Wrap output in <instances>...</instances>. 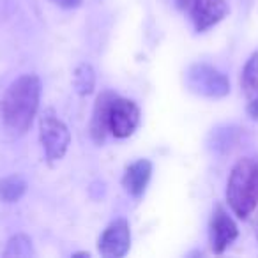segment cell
Wrapping results in <instances>:
<instances>
[{"mask_svg":"<svg viewBox=\"0 0 258 258\" xmlns=\"http://www.w3.org/2000/svg\"><path fill=\"white\" fill-rule=\"evenodd\" d=\"M41 80L37 75H22L8 87L2 99L6 127L15 135H25L39 110Z\"/></svg>","mask_w":258,"mask_h":258,"instance_id":"6da1fadb","label":"cell"},{"mask_svg":"<svg viewBox=\"0 0 258 258\" xmlns=\"http://www.w3.org/2000/svg\"><path fill=\"white\" fill-rule=\"evenodd\" d=\"M152 175V163L149 159H137L125 168L122 177V186L131 197L140 198L147 189V184Z\"/></svg>","mask_w":258,"mask_h":258,"instance_id":"9c48e42d","label":"cell"},{"mask_svg":"<svg viewBox=\"0 0 258 258\" xmlns=\"http://www.w3.org/2000/svg\"><path fill=\"white\" fill-rule=\"evenodd\" d=\"M73 85L78 96H90L96 87V71L89 62H82L76 66L75 75H73Z\"/></svg>","mask_w":258,"mask_h":258,"instance_id":"8fae6325","label":"cell"},{"mask_svg":"<svg viewBox=\"0 0 258 258\" xmlns=\"http://www.w3.org/2000/svg\"><path fill=\"white\" fill-rule=\"evenodd\" d=\"M27 180L22 175H9L0 180V200L15 204L25 195Z\"/></svg>","mask_w":258,"mask_h":258,"instance_id":"7c38bea8","label":"cell"},{"mask_svg":"<svg viewBox=\"0 0 258 258\" xmlns=\"http://www.w3.org/2000/svg\"><path fill=\"white\" fill-rule=\"evenodd\" d=\"M99 253L106 258H120L131 247V228L124 218L111 221L97 240Z\"/></svg>","mask_w":258,"mask_h":258,"instance_id":"8992f818","label":"cell"},{"mask_svg":"<svg viewBox=\"0 0 258 258\" xmlns=\"http://www.w3.org/2000/svg\"><path fill=\"white\" fill-rule=\"evenodd\" d=\"M239 235L237 225L228 212L223 209V205H216L214 212L211 216L209 223V239H211V247L216 254H221L233 240Z\"/></svg>","mask_w":258,"mask_h":258,"instance_id":"52a82bcc","label":"cell"},{"mask_svg":"<svg viewBox=\"0 0 258 258\" xmlns=\"http://www.w3.org/2000/svg\"><path fill=\"white\" fill-rule=\"evenodd\" d=\"M226 202L233 214L246 219L258 204V163L244 158L232 168L226 186Z\"/></svg>","mask_w":258,"mask_h":258,"instance_id":"7a4b0ae2","label":"cell"},{"mask_svg":"<svg viewBox=\"0 0 258 258\" xmlns=\"http://www.w3.org/2000/svg\"><path fill=\"white\" fill-rule=\"evenodd\" d=\"M175 2H177V8L182 9V11H187L189 6L193 4V0H175Z\"/></svg>","mask_w":258,"mask_h":258,"instance_id":"e0dca14e","label":"cell"},{"mask_svg":"<svg viewBox=\"0 0 258 258\" xmlns=\"http://www.w3.org/2000/svg\"><path fill=\"white\" fill-rule=\"evenodd\" d=\"M115 94L111 90H104L97 96L96 104H94L92 118H90V137L96 144H103L108 129V117H110L111 103L115 101Z\"/></svg>","mask_w":258,"mask_h":258,"instance_id":"30bf717a","label":"cell"},{"mask_svg":"<svg viewBox=\"0 0 258 258\" xmlns=\"http://www.w3.org/2000/svg\"><path fill=\"white\" fill-rule=\"evenodd\" d=\"M247 115H249L251 118H258V94L253 97V99H249V104H247Z\"/></svg>","mask_w":258,"mask_h":258,"instance_id":"2e32d148","label":"cell"},{"mask_svg":"<svg viewBox=\"0 0 258 258\" xmlns=\"http://www.w3.org/2000/svg\"><path fill=\"white\" fill-rule=\"evenodd\" d=\"M4 256L6 258H32V256H36V251H34L30 237H27L25 233L13 235L4 249Z\"/></svg>","mask_w":258,"mask_h":258,"instance_id":"5bb4252c","label":"cell"},{"mask_svg":"<svg viewBox=\"0 0 258 258\" xmlns=\"http://www.w3.org/2000/svg\"><path fill=\"white\" fill-rule=\"evenodd\" d=\"M73 256H89V253H75Z\"/></svg>","mask_w":258,"mask_h":258,"instance_id":"ac0fdd59","label":"cell"},{"mask_svg":"<svg viewBox=\"0 0 258 258\" xmlns=\"http://www.w3.org/2000/svg\"><path fill=\"white\" fill-rule=\"evenodd\" d=\"M187 13L197 32H205L228 15V6L225 0H193Z\"/></svg>","mask_w":258,"mask_h":258,"instance_id":"ba28073f","label":"cell"},{"mask_svg":"<svg viewBox=\"0 0 258 258\" xmlns=\"http://www.w3.org/2000/svg\"><path fill=\"white\" fill-rule=\"evenodd\" d=\"M51 2L62 9H76L82 6L83 0H51Z\"/></svg>","mask_w":258,"mask_h":258,"instance_id":"9a60e30c","label":"cell"},{"mask_svg":"<svg viewBox=\"0 0 258 258\" xmlns=\"http://www.w3.org/2000/svg\"><path fill=\"white\" fill-rule=\"evenodd\" d=\"M240 85H242V90L247 99H253L258 94V51H254L247 58L246 66L242 69V76H240Z\"/></svg>","mask_w":258,"mask_h":258,"instance_id":"4fadbf2b","label":"cell"},{"mask_svg":"<svg viewBox=\"0 0 258 258\" xmlns=\"http://www.w3.org/2000/svg\"><path fill=\"white\" fill-rule=\"evenodd\" d=\"M140 125V108L135 101L115 97L108 117V129L115 138H129Z\"/></svg>","mask_w":258,"mask_h":258,"instance_id":"5b68a950","label":"cell"},{"mask_svg":"<svg viewBox=\"0 0 258 258\" xmlns=\"http://www.w3.org/2000/svg\"><path fill=\"white\" fill-rule=\"evenodd\" d=\"M39 140L48 163L60 161L71 144V133H69L68 125L58 118V115L51 108L44 110V113L41 115Z\"/></svg>","mask_w":258,"mask_h":258,"instance_id":"3957f363","label":"cell"},{"mask_svg":"<svg viewBox=\"0 0 258 258\" xmlns=\"http://www.w3.org/2000/svg\"><path fill=\"white\" fill-rule=\"evenodd\" d=\"M186 87L193 94L202 97H211V99H219L225 97L230 92V82L221 71L209 64H193L186 71Z\"/></svg>","mask_w":258,"mask_h":258,"instance_id":"277c9868","label":"cell"}]
</instances>
